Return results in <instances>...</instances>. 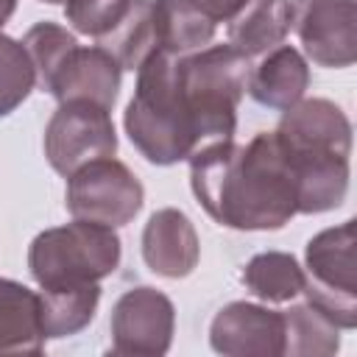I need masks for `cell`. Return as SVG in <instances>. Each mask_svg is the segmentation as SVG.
Wrapping results in <instances>:
<instances>
[{
  "label": "cell",
  "mask_w": 357,
  "mask_h": 357,
  "mask_svg": "<svg viewBox=\"0 0 357 357\" xmlns=\"http://www.w3.org/2000/svg\"><path fill=\"white\" fill-rule=\"evenodd\" d=\"M190 187L215 223L237 231H276L298 215V176L273 131L192 151Z\"/></svg>",
  "instance_id": "obj_1"
},
{
  "label": "cell",
  "mask_w": 357,
  "mask_h": 357,
  "mask_svg": "<svg viewBox=\"0 0 357 357\" xmlns=\"http://www.w3.org/2000/svg\"><path fill=\"white\" fill-rule=\"evenodd\" d=\"M131 145L151 165H176L198 151L192 117L181 100L176 81V56L153 50L137 67V89L123 114Z\"/></svg>",
  "instance_id": "obj_2"
},
{
  "label": "cell",
  "mask_w": 357,
  "mask_h": 357,
  "mask_svg": "<svg viewBox=\"0 0 357 357\" xmlns=\"http://www.w3.org/2000/svg\"><path fill=\"white\" fill-rule=\"evenodd\" d=\"M248 59L231 45H209L176 56V81L198 139H231L237 103L245 95Z\"/></svg>",
  "instance_id": "obj_3"
},
{
  "label": "cell",
  "mask_w": 357,
  "mask_h": 357,
  "mask_svg": "<svg viewBox=\"0 0 357 357\" xmlns=\"http://www.w3.org/2000/svg\"><path fill=\"white\" fill-rule=\"evenodd\" d=\"M123 245L112 226L78 220L39 231L28 245V271L39 287H78L112 276Z\"/></svg>",
  "instance_id": "obj_4"
},
{
  "label": "cell",
  "mask_w": 357,
  "mask_h": 357,
  "mask_svg": "<svg viewBox=\"0 0 357 357\" xmlns=\"http://www.w3.org/2000/svg\"><path fill=\"white\" fill-rule=\"evenodd\" d=\"M357 226L343 220L340 226L318 231L304 251V296L340 329L357 326Z\"/></svg>",
  "instance_id": "obj_5"
},
{
  "label": "cell",
  "mask_w": 357,
  "mask_h": 357,
  "mask_svg": "<svg viewBox=\"0 0 357 357\" xmlns=\"http://www.w3.org/2000/svg\"><path fill=\"white\" fill-rule=\"evenodd\" d=\"M145 190L139 178L114 156L86 162L67 176L64 206L78 220H92L103 226H126L142 209Z\"/></svg>",
  "instance_id": "obj_6"
},
{
  "label": "cell",
  "mask_w": 357,
  "mask_h": 357,
  "mask_svg": "<svg viewBox=\"0 0 357 357\" xmlns=\"http://www.w3.org/2000/svg\"><path fill=\"white\" fill-rule=\"evenodd\" d=\"M45 156L59 176H70L86 162L114 156L117 131L109 109L89 100H64L45 126Z\"/></svg>",
  "instance_id": "obj_7"
},
{
  "label": "cell",
  "mask_w": 357,
  "mask_h": 357,
  "mask_svg": "<svg viewBox=\"0 0 357 357\" xmlns=\"http://www.w3.org/2000/svg\"><path fill=\"white\" fill-rule=\"evenodd\" d=\"M112 351L126 357L167 354L176 332L173 301L148 284L126 290L112 307Z\"/></svg>",
  "instance_id": "obj_8"
},
{
  "label": "cell",
  "mask_w": 357,
  "mask_h": 357,
  "mask_svg": "<svg viewBox=\"0 0 357 357\" xmlns=\"http://www.w3.org/2000/svg\"><path fill=\"white\" fill-rule=\"evenodd\" d=\"M290 28L304 53L321 67H351L357 59L354 0H293Z\"/></svg>",
  "instance_id": "obj_9"
},
{
  "label": "cell",
  "mask_w": 357,
  "mask_h": 357,
  "mask_svg": "<svg viewBox=\"0 0 357 357\" xmlns=\"http://www.w3.org/2000/svg\"><path fill=\"white\" fill-rule=\"evenodd\" d=\"M209 346L223 357H282L284 315L262 304L231 301L212 318Z\"/></svg>",
  "instance_id": "obj_10"
},
{
  "label": "cell",
  "mask_w": 357,
  "mask_h": 357,
  "mask_svg": "<svg viewBox=\"0 0 357 357\" xmlns=\"http://www.w3.org/2000/svg\"><path fill=\"white\" fill-rule=\"evenodd\" d=\"M279 142L301 156H351V123L326 98H301L284 109L276 131Z\"/></svg>",
  "instance_id": "obj_11"
},
{
  "label": "cell",
  "mask_w": 357,
  "mask_h": 357,
  "mask_svg": "<svg viewBox=\"0 0 357 357\" xmlns=\"http://www.w3.org/2000/svg\"><path fill=\"white\" fill-rule=\"evenodd\" d=\"M142 259L165 279L190 276L201 259V243L192 220L176 206L156 209L142 229Z\"/></svg>",
  "instance_id": "obj_12"
},
{
  "label": "cell",
  "mask_w": 357,
  "mask_h": 357,
  "mask_svg": "<svg viewBox=\"0 0 357 357\" xmlns=\"http://www.w3.org/2000/svg\"><path fill=\"white\" fill-rule=\"evenodd\" d=\"M120 78L123 67L106 53L100 45L95 47H73L70 56L56 70L47 92L64 103V100H89L112 112L120 95Z\"/></svg>",
  "instance_id": "obj_13"
},
{
  "label": "cell",
  "mask_w": 357,
  "mask_h": 357,
  "mask_svg": "<svg viewBox=\"0 0 357 357\" xmlns=\"http://www.w3.org/2000/svg\"><path fill=\"white\" fill-rule=\"evenodd\" d=\"M307 86H310V64L290 45H276L268 53H262V61L254 70H248V81H245L248 95L259 106L279 112L301 100Z\"/></svg>",
  "instance_id": "obj_14"
},
{
  "label": "cell",
  "mask_w": 357,
  "mask_h": 357,
  "mask_svg": "<svg viewBox=\"0 0 357 357\" xmlns=\"http://www.w3.org/2000/svg\"><path fill=\"white\" fill-rule=\"evenodd\" d=\"M229 45L245 59L262 56L290 33V0H243L226 20Z\"/></svg>",
  "instance_id": "obj_15"
},
{
  "label": "cell",
  "mask_w": 357,
  "mask_h": 357,
  "mask_svg": "<svg viewBox=\"0 0 357 357\" xmlns=\"http://www.w3.org/2000/svg\"><path fill=\"white\" fill-rule=\"evenodd\" d=\"M42 349L39 293L0 276V354H39Z\"/></svg>",
  "instance_id": "obj_16"
},
{
  "label": "cell",
  "mask_w": 357,
  "mask_h": 357,
  "mask_svg": "<svg viewBox=\"0 0 357 357\" xmlns=\"http://www.w3.org/2000/svg\"><path fill=\"white\" fill-rule=\"evenodd\" d=\"M153 25L159 50L184 56L212 42L218 22L192 0H153Z\"/></svg>",
  "instance_id": "obj_17"
},
{
  "label": "cell",
  "mask_w": 357,
  "mask_h": 357,
  "mask_svg": "<svg viewBox=\"0 0 357 357\" xmlns=\"http://www.w3.org/2000/svg\"><path fill=\"white\" fill-rule=\"evenodd\" d=\"M100 301V287L98 282L92 284H78V287H56V290H39V321L45 340H59L78 335L86 329L98 312Z\"/></svg>",
  "instance_id": "obj_18"
},
{
  "label": "cell",
  "mask_w": 357,
  "mask_h": 357,
  "mask_svg": "<svg viewBox=\"0 0 357 357\" xmlns=\"http://www.w3.org/2000/svg\"><path fill=\"white\" fill-rule=\"evenodd\" d=\"M98 45L112 53V59L123 70H137L153 50H159L156 42V25H153V0H131L120 22L98 39Z\"/></svg>",
  "instance_id": "obj_19"
},
{
  "label": "cell",
  "mask_w": 357,
  "mask_h": 357,
  "mask_svg": "<svg viewBox=\"0 0 357 357\" xmlns=\"http://www.w3.org/2000/svg\"><path fill=\"white\" fill-rule=\"evenodd\" d=\"M240 282L245 284L251 296L271 301V304H282V301H293L296 296H301L304 268L287 251H262L245 262Z\"/></svg>",
  "instance_id": "obj_20"
},
{
  "label": "cell",
  "mask_w": 357,
  "mask_h": 357,
  "mask_svg": "<svg viewBox=\"0 0 357 357\" xmlns=\"http://www.w3.org/2000/svg\"><path fill=\"white\" fill-rule=\"evenodd\" d=\"M284 315V354L290 357H332L340 349V326L315 304H293Z\"/></svg>",
  "instance_id": "obj_21"
},
{
  "label": "cell",
  "mask_w": 357,
  "mask_h": 357,
  "mask_svg": "<svg viewBox=\"0 0 357 357\" xmlns=\"http://www.w3.org/2000/svg\"><path fill=\"white\" fill-rule=\"evenodd\" d=\"M22 47L28 50V59L33 64L36 73V86L42 92H47L56 70L61 67V61L70 56L73 47H78V39L59 22L45 20L28 28V33L22 36Z\"/></svg>",
  "instance_id": "obj_22"
},
{
  "label": "cell",
  "mask_w": 357,
  "mask_h": 357,
  "mask_svg": "<svg viewBox=\"0 0 357 357\" xmlns=\"http://www.w3.org/2000/svg\"><path fill=\"white\" fill-rule=\"evenodd\" d=\"M36 86V73L22 42L0 31V117L11 114Z\"/></svg>",
  "instance_id": "obj_23"
},
{
  "label": "cell",
  "mask_w": 357,
  "mask_h": 357,
  "mask_svg": "<svg viewBox=\"0 0 357 357\" xmlns=\"http://www.w3.org/2000/svg\"><path fill=\"white\" fill-rule=\"evenodd\" d=\"M128 3L131 0H67L64 17L78 33L100 39L120 22Z\"/></svg>",
  "instance_id": "obj_24"
},
{
  "label": "cell",
  "mask_w": 357,
  "mask_h": 357,
  "mask_svg": "<svg viewBox=\"0 0 357 357\" xmlns=\"http://www.w3.org/2000/svg\"><path fill=\"white\" fill-rule=\"evenodd\" d=\"M201 11H206L215 22H220V20H229L240 6H243V0H192Z\"/></svg>",
  "instance_id": "obj_25"
},
{
  "label": "cell",
  "mask_w": 357,
  "mask_h": 357,
  "mask_svg": "<svg viewBox=\"0 0 357 357\" xmlns=\"http://www.w3.org/2000/svg\"><path fill=\"white\" fill-rule=\"evenodd\" d=\"M14 8H17V0H0V31H3V25L11 20Z\"/></svg>",
  "instance_id": "obj_26"
},
{
  "label": "cell",
  "mask_w": 357,
  "mask_h": 357,
  "mask_svg": "<svg viewBox=\"0 0 357 357\" xmlns=\"http://www.w3.org/2000/svg\"><path fill=\"white\" fill-rule=\"evenodd\" d=\"M39 3H50V6H59V3H67V0H39Z\"/></svg>",
  "instance_id": "obj_27"
}]
</instances>
